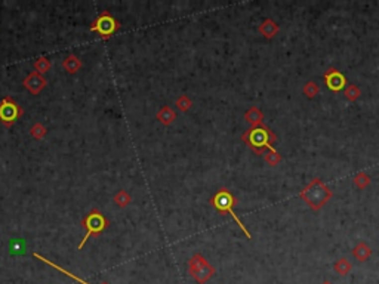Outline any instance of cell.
I'll use <instances>...</instances> for the list:
<instances>
[{"label": "cell", "mask_w": 379, "mask_h": 284, "mask_svg": "<svg viewBox=\"0 0 379 284\" xmlns=\"http://www.w3.org/2000/svg\"><path fill=\"white\" fill-rule=\"evenodd\" d=\"M302 92H304V95H305L308 99H313V98H316L317 95H318L320 88H318V85H317L316 82H308V83L304 85Z\"/></svg>", "instance_id": "22"}, {"label": "cell", "mask_w": 379, "mask_h": 284, "mask_svg": "<svg viewBox=\"0 0 379 284\" xmlns=\"http://www.w3.org/2000/svg\"><path fill=\"white\" fill-rule=\"evenodd\" d=\"M333 270H335V273H338L341 277H345V276H348V274L351 273L353 265H351V262H350L347 258H341V259H338V261L335 262Z\"/></svg>", "instance_id": "16"}, {"label": "cell", "mask_w": 379, "mask_h": 284, "mask_svg": "<svg viewBox=\"0 0 379 284\" xmlns=\"http://www.w3.org/2000/svg\"><path fill=\"white\" fill-rule=\"evenodd\" d=\"M353 256L359 261V262H366L371 256H372V249L368 243L360 241L356 244V247L353 249Z\"/></svg>", "instance_id": "12"}, {"label": "cell", "mask_w": 379, "mask_h": 284, "mask_svg": "<svg viewBox=\"0 0 379 284\" xmlns=\"http://www.w3.org/2000/svg\"><path fill=\"white\" fill-rule=\"evenodd\" d=\"M262 118H264V113L258 108V107H251L246 113H245V120L255 127L262 124Z\"/></svg>", "instance_id": "15"}, {"label": "cell", "mask_w": 379, "mask_h": 284, "mask_svg": "<svg viewBox=\"0 0 379 284\" xmlns=\"http://www.w3.org/2000/svg\"><path fill=\"white\" fill-rule=\"evenodd\" d=\"M323 284H330V283H329V282H324V283H323Z\"/></svg>", "instance_id": "25"}, {"label": "cell", "mask_w": 379, "mask_h": 284, "mask_svg": "<svg viewBox=\"0 0 379 284\" xmlns=\"http://www.w3.org/2000/svg\"><path fill=\"white\" fill-rule=\"evenodd\" d=\"M354 185H356L359 189H365L368 185H371V176H369L366 172H359V173L354 176Z\"/></svg>", "instance_id": "20"}, {"label": "cell", "mask_w": 379, "mask_h": 284, "mask_svg": "<svg viewBox=\"0 0 379 284\" xmlns=\"http://www.w3.org/2000/svg\"><path fill=\"white\" fill-rule=\"evenodd\" d=\"M46 133H48V129H46V126H43L42 123H34V124L30 127V135H31L34 139H37V141L43 139V138L46 136Z\"/></svg>", "instance_id": "18"}, {"label": "cell", "mask_w": 379, "mask_h": 284, "mask_svg": "<svg viewBox=\"0 0 379 284\" xmlns=\"http://www.w3.org/2000/svg\"><path fill=\"white\" fill-rule=\"evenodd\" d=\"M82 65H83L82 59L77 57V55H74V54H70V55H67L63 59V68L68 74H74V73L80 71Z\"/></svg>", "instance_id": "13"}, {"label": "cell", "mask_w": 379, "mask_h": 284, "mask_svg": "<svg viewBox=\"0 0 379 284\" xmlns=\"http://www.w3.org/2000/svg\"><path fill=\"white\" fill-rule=\"evenodd\" d=\"M89 30L92 33H96L102 40L111 39L119 30H120V22L107 10H102L89 25Z\"/></svg>", "instance_id": "5"}, {"label": "cell", "mask_w": 379, "mask_h": 284, "mask_svg": "<svg viewBox=\"0 0 379 284\" xmlns=\"http://www.w3.org/2000/svg\"><path fill=\"white\" fill-rule=\"evenodd\" d=\"M21 115H22V108L10 96H6L0 101V121L6 127H12L13 123Z\"/></svg>", "instance_id": "7"}, {"label": "cell", "mask_w": 379, "mask_h": 284, "mask_svg": "<svg viewBox=\"0 0 379 284\" xmlns=\"http://www.w3.org/2000/svg\"><path fill=\"white\" fill-rule=\"evenodd\" d=\"M344 95L348 101H357L362 95V91L356 85H347V88L344 89Z\"/></svg>", "instance_id": "19"}, {"label": "cell", "mask_w": 379, "mask_h": 284, "mask_svg": "<svg viewBox=\"0 0 379 284\" xmlns=\"http://www.w3.org/2000/svg\"><path fill=\"white\" fill-rule=\"evenodd\" d=\"M259 33L265 37V39H273L274 36H277V33H279V30H280V27H279V24L274 21V19H271V18H267V19H264L262 21V24L259 25Z\"/></svg>", "instance_id": "11"}, {"label": "cell", "mask_w": 379, "mask_h": 284, "mask_svg": "<svg viewBox=\"0 0 379 284\" xmlns=\"http://www.w3.org/2000/svg\"><path fill=\"white\" fill-rule=\"evenodd\" d=\"M324 83L329 88V91L332 92H341L347 88V77L336 68H329L324 74H323Z\"/></svg>", "instance_id": "8"}, {"label": "cell", "mask_w": 379, "mask_h": 284, "mask_svg": "<svg viewBox=\"0 0 379 284\" xmlns=\"http://www.w3.org/2000/svg\"><path fill=\"white\" fill-rule=\"evenodd\" d=\"M157 120L162 123V124H165V126H169V124H172L174 123V120L177 118V113L169 107V105H165V107H162L159 111H157Z\"/></svg>", "instance_id": "14"}, {"label": "cell", "mask_w": 379, "mask_h": 284, "mask_svg": "<svg viewBox=\"0 0 379 284\" xmlns=\"http://www.w3.org/2000/svg\"><path fill=\"white\" fill-rule=\"evenodd\" d=\"M332 195H333L332 189H329V187L320 178L311 179L310 184L299 192V197L314 212H318L332 198Z\"/></svg>", "instance_id": "2"}, {"label": "cell", "mask_w": 379, "mask_h": 284, "mask_svg": "<svg viewBox=\"0 0 379 284\" xmlns=\"http://www.w3.org/2000/svg\"><path fill=\"white\" fill-rule=\"evenodd\" d=\"M110 225L108 219L102 215V212H99L98 209H92L82 221V227L86 229V234L83 237V240L79 243L77 249L82 250L83 246L86 244V241L89 240V237H94V235H99L102 234L107 228Z\"/></svg>", "instance_id": "4"}, {"label": "cell", "mask_w": 379, "mask_h": 284, "mask_svg": "<svg viewBox=\"0 0 379 284\" xmlns=\"http://www.w3.org/2000/svg\"><path fill=\"white\" fill-rule=\"evenodd\" d=\"M113 200H114V203H116L119 207H126V206H129V203L132 201V197H130V194H129L127 191H125V189H119V191L114 194Z\"/></svg>", "instance_id": "17"}, {"label": "cell", "mask_w": 379, "mask_h": 284, "mask_svg": "<svg viewBox=\"0 0 379 284\" xmlns=\"http://www.w3.org/2000/svg\"><path fill=\"white\" fill-rule=\"evenodd\" d=\"M190 276L195 280V283H207L215 276V268L206 261V258L200 253H195L190 258L189 261Z\"/></svg>", "instance_id": "6"}, {"label": "cell", "mask_w": 379, "mask_h": 284, "mask_svg": "<svg viewBox=\"0 0 379 284\" xmlns=\"http://www.w3.org/2000/svg\"><path fill=\"white\" fill-rule=\"evenodd\" d=\"M24 88L31 94V95H39L48 85V80L45 79L43 74L37 73V71H31L22 82Z\"/></svg>", "instance_id": "9"}, {"label": "cell", "mask_w": 379, "mask_h": 284, "mask_svg": "<svg viewBox=\"0 0 379 284\" xmlns=\"http://www.w3.org/2000/svg\"><path fill=\"white\" fill-rule=\"evenodd\" d=\"M34 70H36L37 73H40V74L48 73V71L51 70V61L46 57L37 58V59L34 61Z\"/></svg>", "instance_id": "21"}, {"label": "cell", "mask_w": 379, "mask_h": 284, "mask_svg": "<svg viewBox=\"0 0 379 284\" xmlns=\"http://www.w3.org/2000/svg\"><path fill=\"white\" fill-rule=\"evenodd\" d=\"M242 141L252 150L255 154H259V156L264 154L265 148H268L270 151H277L273 147V144L277 141V136L265 124H259V126L248 129L242 135Z\"/></svg>", "instance_id": "1"}, {"label": "cell", "mask_w": 379, "mask_h": 284, "mask_svg": "<svg viewBox=\"0 0 379 284\" xmlns=\"http://www.w3.org/2000/svg\"><path fill=\"white\" fill-rule=\"evenodd\" d=\"M264 160L267 162V165L274 168L282 162V156L279 151H268V153H264Z\"/></svg>", "instance_id": "23"}, {"label": "cell", "mask_w": 379, "mask_h": 284, "mask_svg": "<svg viewBox=\"0 0 379 284\" xmlns=\"http://www.w3.org/2000/svg\"><path fill=\"white\" fill-rule=\"evenodd\" d=\"M33 256L36 258V259H39V261H42L43 264H46V265H49V267H52V268H55L57 271H60V273H63L64 276H67V277H70L71 280H74V282H77V283L80 284H91L88 283L86 280H83V279H80V277H77L76 274H73V273H70L68 270H65L63 267H60V265H57V264H54L52 261H49L48 258H45V256H42L40 253H33ZM105 284V283H104Z\"/></svg>", "instance_id": "10"}, {"label": "cell", "mask_w": 379, "mask_h": 284, "mask_svg": "<svg viewBox=\"0 0 379 284\" xmlns=\"http://www.w3.org/2000/svg\"><path fill=\"white\" fill-rule=\"evenodd\" d=\"M175 105H177V108H178L180 111H183V113H187L190 108L192 107V102H191V99H190L187 95H181V96L177 99Z\"/></svg>", "instance_id": "24"}, {"label": "cell", "mask_w": 379, "mask_h": 284, "mask_svg": "<svg viewBox=\"0 0 379 284\" xmlns=\"http://www.w3.org/2000/svg\"><path fill=\"white\" fill-rule=\"evenodd\" d=\"M209 203H210V206H213L218 212H221V213H227V215H230L234 221H236V224L239 225V228L245 232V235H246V238H252V234L249 232V229L245 227V224L240 221V218L234 213V210H233V207H234V204L237 203L236 201V197L227 189V188H221L210 200H209Z\"/></svg>", "instance_id": "3"}]
</instances>
